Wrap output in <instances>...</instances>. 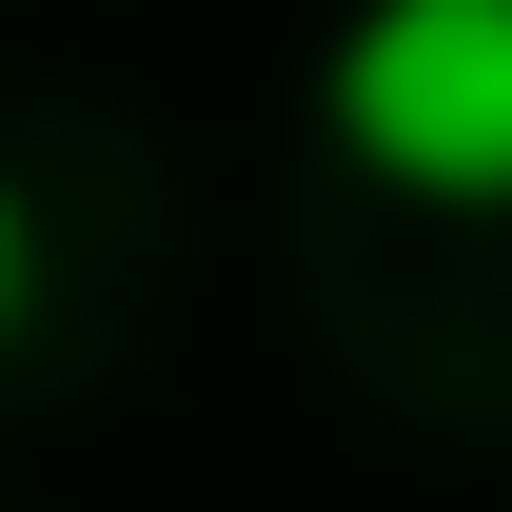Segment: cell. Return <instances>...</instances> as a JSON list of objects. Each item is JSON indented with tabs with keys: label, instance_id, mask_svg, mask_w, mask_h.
<instances>
[{
	"label": "cell",
	"instance_id": "7a4b0ae2",
	"mask_svg": "<svg viewBox=\"0 0 512 512\" xmlns=\"http://www.w3.org/2000/svg\"><path fill=\"white\" fill-rule=\"evenodd\" d=\"M20 296H40V217H20V178H0V335H20Z\"/></svg>",
	"mask_w": 512,
	"mask_h": 512
},
{
	"label": "cell",
	"instance_id": "6da1fadb",
	"mask_svg": "<svg viewBox=\"0 0 512 512\" xmlns=\"http://www.w3.org/2000/svg\"><path fill=\"white\" fill-rule=\"evenodd\" d=\"M316 119L355 178L434 217H512V0H355L316 60Z\"/></svg>",
	"mask_w": 512,
	"mask_h": 512
}]
</instances>
